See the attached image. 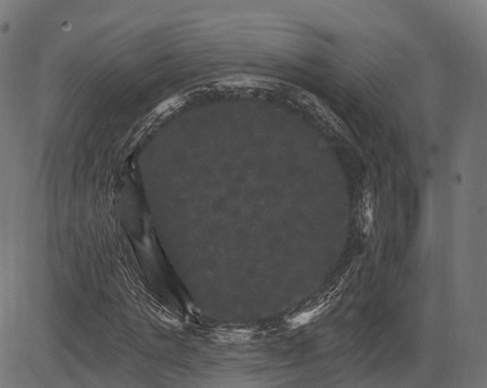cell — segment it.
<instances>
[{"label":"cell","mask_w":487,"mask_h":388,"mask_svg":"<svg viewBox=\"0 0 487 388\" xmlns=\"http://www.w3.org/2000/svg\"><path fill=\"white\" fill-rule=\"evenodd\" d=\"M356 214L358 226L362 233L369 234L374 221V199L368 190H365L358 200Z\"/></svg>","instance_id":"6da1fadb"}]
</instances>
